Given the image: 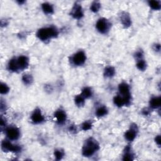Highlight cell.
<instances>
[{"label": "cell", "mask_w": 161, "mask_h": 161, "mask_svg": "<svg viewBox=\"0 0 161 161\" xmlns=\"http://www.w3.org/2000/svg\"><path fill=\"white\" fill-rule=\"evenodd\" d=\"M16 60L20 70H24L29 67V59L26 56H20L18 58H16Z\"/></svg>", "instance_id": "8fae6325"}, {"label": "cell", "mask_w": 161, "mask_h": 161, "mask_svg": "<svg viewBox=\"0 0 161 161\" xmlns=\"http://www.w3.org/2000/svg\"><path fill=\"white\" fill-rule=\"evenodd\" d=\"M64 156V151L61 149H56L54 151V156L57 160H60Z\"/></svg>", "instance_id": "4316f807"}, {"label": "cell", "mask_w": 161, "mask_h": 161, "mask_svg": "<svg viewBox=\"0 0 161 161\" xmlns=\"http://www.w3.org/2000/svg\"><path fill=\"white\" fill-rule=\"evenodd\" d=\"M6 135L10 140H16L20 136V131L19 128L15 126L8 127L5 131Z\"/></svg>", "instance_id": "5b68a950"}, {"label": "cell", "mask_w": 161, "mask_h": 161, "mask_svg": "<svg viewBox=\"0 0 161 161\" xmlns=\"http://www.w3.org/2000/svg\"><path fill=\"white\" fill-rule=\"evenodd\" d=\"M8 69L9 70H11L12 72H17L18 70H20L17 64L16 58H13L10 60L8 64Z\"/></svg>", "instance_id": "9a60e30c"}, {"label": "cell", "mask_w": 161, "mask_h": 161, "mask_svg": "<svg viewBox=\"0 0 161 161\" xmlns=\"http://www.w3.org/2000/svg\"><path fill=\"white\" fill-rule=\"evenodd\" d=\"M113 102H114V104L116 106H118V107H122L124 105H125L124 98L120 94H118L117 96H116L114 98Z\"/></svg>", "instance_id": "d6986e66"}, {"label": "cell", "mask_w": 161, "mask_h": 161, "mask_svg": "<svg viewBox=\"0 0 161 161\" xmlns=\"http://www.w3.org/2000/svg\"><path fill=\"white\" fill-rule=\"evenodd\" d=\"M148 4L153 10L159 11L161 8V3L160 1H149L148 2Z\"/></svg>", "instance_id": "ffe728a7"}, {"label": "cell", "mask_w": 161, "mask_h": 161, "mask_svg": "<svg viewBox=\"0 0 161 161\" xmlns=\"http://www.w3.org/2000/svg\"><path fill=\"white\" fill-rule=\"evenodd\" d=\"M59 31L56 26H50L39 29L37 33V37L43 42L50 40L58 36Z\"/></svg>", "instance_id": "6da1fadb"}, {"label": "cell", "mask_w": 161, "mask_h": 161, "mask_svg": "<svg viewBox=\"0 0 161 161\" xmlns=\"http://www.w3.org/2000/svg\"><path fill=\"white\" fill-rule=\"evenodd\" d=\"M149 105L151 108L158 109L161 105V98L160 96H154L150 99Z\"/></svg>", "instance_id": "4fadbf2b"}, {"label": "cell", "mask_w": 161, "mask_h": 161, "mask_svg": "<svg viewBox=\"0 0 161 161\" xmlns=\"http://www.w3.org/2000/svg\"><path fill=\"white\" fill-rule=\"evenodd\" d=\"M100 8H101V4L98 2H93L90 6V10L94 13H96L98 12H99Z\"/></svg>", "instance_id": "484cf974"}, {"label": "cell", "mask_w": 161, "mask_h": 161, "mask_svg": "<svg viewBox=\"0 0 161 161\" xmlns=\"http://www.w3.org/2000/svg\"><path fill=\"white\" fill-rule=\"evenodd\" d=\"M2 148L5 152H19L22 149L20 146L15 145L10 141L5 140L2 143Z\"/></svg>", "instance_id": "8992f818"}, {"label": "cell", "mask_w": 161, "mask_h": 161, "mask_svg": "<svg viewBox=\"0 0 161 161\" xmlns=\"http://www.w3.org/2000/svg\"><path fill=\"white\" fill-rule=\"evenodd\" d=\"M69 131L70 132H75L76 131V128L74 125H71V126L69 127Z\"/></svg>", "instance_id": "1f68e13d"}, {"label": "cell", "mask_w": 161, "mask_h": 161, "mask_svg": "<svg viewBox=\"0 0 161 161\" xmlns=\"http://www.w3.org/2000/svg\"><path fill=\"white\" fill-rule=\"evenodd\" d=\"M74 102H75V104L79 107L83 106L85 103V98L81 94L77 95L75 97Z\"/></svg>", "instance_id": "44dd1931"}, {"label": "cell", "mask_w": 161, "mask_h": 161, "mask_svg": "<svg viewBox=\"0 0 161 161\" xmlns=\"http://www.w3.org/2000/svg\"><path fill=\"white\" fill-rule=\"evenodd\" d=\"M31 120L34 124H40L45 121V118L39 108L35 109L31 115Z\"/></svg>", "instance_id": "9c48e42d"}, {"label": "cell", "mask_w": 161, "mask_h": 161, "mask_svg": "<svg viewBox=\"0 0 161 161\" xmlns=\"http://www.w3.org/2000/svg\"><path fill=\"white\" fill-rule=\"evenodd\" d=\"M81 94L84 96L85 99H86V98H91L93 95L92 89L89 87H85L84 88H83V89L82 90Z\"/></svg>", "instance_id": "cb8c5ba5"}, {"label": "cell", "mask_w": 161, "mask_h": 161, "mask_svg": "<svg viewBox=\"0 0 161 161\" xmlns=\"http://www.w3.org/2000/svg\"><path fill=\"white\" fill-rule=\"evenodd\" d=\"M95 114L98 117H103L108 114V109L106 108V106H100L99 108H98L96 110Z\"/></svg>", "instance_id": "ac0fdd59"}, {"label": "cell", "mask_w": 161, "mask_h": 161, "mask_svg": "<svg viewBox=\"0 0 161 161\" xmlns=\"http://www.w3.org/2000/svg\"><path fill=\"white\" fill-rule=\"evenodd\" d=\"M138 132V128L135 124L132 125L130 129L125 133V138L128 142H132L137 137Z\"/></svg>", "instance_id": "52a82bcc"}, {"label": "cell", "mask_w": 161, "mask_h": 161, "mask_svg": "<svg viewBox=\"0 0 161 161\" xmlns=\"http://www.w3.org/2000/svg\"><path fill=\"white\" fill-rule=\"evenodd\" d=\"M133 159V155L132 152L131 147L129 146H128L126 148H125L123 160H132Z\"/></svg>", "instance_id": "e0dca14e"}, {"label": "cell", "mask_w": 161, "mask_h": 161, "mask_svg": "<svg viewBox=\"0 0 161 161\" xmlns=\"http://www.w3.org/2000/svg\"><path fill=\"white\" fill-rule=\"evenodd\" d=\"M70 15L75 19H80L84 16L83 8L80 4L76 3L70 11Z\"/></svg>", "instance_id": "ba28073f"}, {"label": "cell", "mask_w": 161, "mask_h": 161, "mask_svg": "<svg viewBox=\"0 0 161 161\" xmlns=\"http://www.w3.org/2000/svg\"><path fill=\"white\" fill-rule=\"evenodd\" d=\"M86 60V56L84 52L80 50L76 52L72 56L70 61L73 64L76 66H83Z\"/></svg>", "instance_id": "277c9868"}, {"label": "cell", "mask_w": 161, "mask_h": 161, "mask_svg": "<svg viewBox=\"0 0 161 161\" xmlns=\"http://www.w3.org/2000/svg\"><path fill=\"white\" fill-rule=\"evenodd\" d=\"M100 148L99 144L93 138L87 139L83 147L82 153L84 157L92 156Z\"/></svg>", "instance_id": "7a4b0ae2"}, {"label": "cell", "mask_w": 161, "mask_h": 161, "mask_svg": "<svg viewBox=\"0 0 161 161\" xmlns=\"http://www.w3.org/2000/svg\"><path fill=\"white\" fill-rule=\"evenodd\" d=\"M92 123L89 121H85L81 125L82 130L84 131H87L90 130L92 127Z\"/></svg>", "instance_id": "83f0119b"}, {"label": "cell", "mask_w": 161, "mask_h": 161, "mask_svg": "<svg viewBox=\"0 0 161 161\" xmlns=\"http://www.w3.org/2000/svg\"><path fill=\"white\" fill-rule=\"evenodd\" d=\"M54 117L58 124L62 125L66 121L67 115L63 110L59 109L57 111H56L54 113Z\"/></svg>", "instance_id": "30bf717a"}, {"label": "cell", "mask_w": 161, "mask_h": 161, "mask_svg": "<svg viewBox=\"0 0 161 161\" xmlns=\"http://www.w3.org/2000/svg\"><path fill=\"white\" fill-rule=\"evenodd\" d=\"M22 80L26 85H30L33 83V77L32 75L29 74H25L22 77Z\"/></svg>", "instance_id": "d4e9b609"}, {"label": "cell", "mask_w": 161, "mask_h": 161, "mask_svg": "<svg viewBox=\"0 0 161 161\" xmlns=\"http://www.w3.org/2000/svg\"><path fill=\"white\" fill-rule=\"evenodd\" d=\"M9 91H10V87H9L5 83H1V86H0V92L2 94H7Z\"/></svg>", "instance_id": "f1b7e54d"}, {"label": "cell", "mask_w": 161, "mask_h": 161, "mask_svg": "<svg viewBox=\"0 0 161 161\" xmlns=\"http://www.w3.org/2000/svg\"><path fill=\"white\" fill-rule=\"evenodd\" d=\"M42 9L43 12L47 15L52 14L54 11L53 5L49 3H43L42 4Z\"/></svg>", "instance_id": "2e32d148"}, {"label": "cell", "mask_w": 161, "mask_h": 161, "mask_svg": "<svg viewBox=\"0 0 161 161\" xmlns=\"http://www.w3.org/2000/svg\"><path fill=\"white\" fill-rule=\"evenodd\" d=\"M115 74V69L111 66L106 67L104 71V75L106 77H111L114 76Z\"/></svg>", "instance_id": "7402d4cb"}, {"label": "cell", "mask_w": 161, "mask_h": 161, "mask_svg": "<svg viewBox=\"0 0 161 161\" xmlns=\"http://www.w3.org/2000/svg\"><path fill=\"white\" fill-rule=\"evenodd\" d=\"M119 94L123 97H130L131 96L130 89L129 85L126 83H122L118 86Z\"/></svg>", "instance_id": "7c38bea8"}, {"label": "cell", "mask_w": 161, "mask_h": 161, "mask_svg": "<svg viewBox=\"0 0 161 161\" xmlns=\"http://www.w3.org/2000/svg\"><path fill=\"white\" fill-rule=\"evenodd\" d=\"M155 140H156V144L160 146V136L159 135H157L156 137V139H155Z\"/></svg>", "instance_id": "4dcf8cb0"}, {"label": "cell", "mask_w": 161, "mask_h": 161, "mask_svg": "<svg viewBox=\"0 0 161 161\" xmlns=\"http://www.w3.org/2000/svg\"><path fill=\"white\" fill-rule=\"evenodd\" d=\"M120 20L122 25L125 27H128L132 24V20L130 15L126 13L123 12L120 16Z\"/></svg>", "instance_id": "5bb4252c"}, {"label": "cell", "mask_w": 161, "mask_h": 161, "mask_svg": "<svg viewBox=\"0 0 161 161\" xmlns=\"http://www.w3.org/2000/svg\"><path fill=\"white\" fill-rule=\"evenodd\" d=\"M137 67L142 71H144L147 69V62L144 59H141L137 60Z\"/></svg>", "instance_id": "603a6c76"}, {"label": "cell", "mask_w": 161, "mask_h": 161, "mask_svg": "<svg viewBox=\"0 0 161 161\" xmlns=\"http://www.w3.org/2000/svg\"><path fill=\"white\" fill-rule=\"evenodd\" d=\"M111 27V23L104 18H101L98 20L96 23V28L97 30L102 34L107 33Z\"/></svg>", "instance_id": "3957f363"}, {"label": "cell", "mask_w": 161, "mask_h": 161, "mask_svg": "<svg viewBox=\"0 0 161 161\" xmlns=\"http://www.w3.org/2000/svg\"><path fill=\"white\" fill-rule=\"evenodd\" d=\"M154 50L156 51L157 52H159L160 50V46L159 43H156L154 46Z\"/></svg>", "instance_id": "f546056e"}]
</instances>
